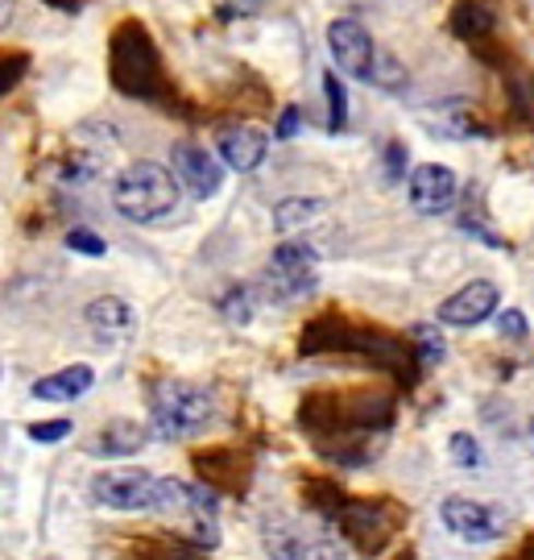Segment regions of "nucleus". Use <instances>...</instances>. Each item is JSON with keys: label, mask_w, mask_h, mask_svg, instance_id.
<instances>
[{"label": "nucleus", "mask_w": 534, "mask_h": 560, "mask_svg": "<svg viewBox=\"0 0 534 560\" xmlns=\"http://www.w3.org/2000/svg\"><path fill=\"white\" fill-rule=\"evenodd\" d=\"M182 203V183L162 162H129L112 179V208L133 224H170Z\"/></svg>", "instance_id": "f257e3e1"}, {"label": "nucleus", "mask_w": 534, "mask_h": 560, "mask_svg": "<svg viewBox=\"0 0 534 560\" xmlns=\"http://www.w3.org/2000/svg\"><path fill=\"white\" fill-rule=\"evenodd\" d=\"M216 423V395L195 382L166 378L154 386L150 399V428L162 441H191Z\"/></svg>", "instance_id": "f03ea898"}, {"label": "nucleus", "mask_w": 534, "mask_h": 560, "mask_svg": "<svg viewBox=\"0 0 534 560\" xmlns=\"http://www.w3.org/2000/svg\"><path fill=\"white\" fill-rule=\"evenodd\" d=\"M328 50H332L340 71L360 83H373V88H385V92H397L406 83V71L397 67V59H390L369 38V30L353 18H340L328 25Z\"/></svg>", "instance_id": "7ed1b4c3"}, {"label": "nucleus", "mask_w": 534, "mask_h": 560, "mask_svg": "<svg viewBox=\"0 0 534 560\" xmlns=\"http://www.w3.org/2000/svg\"><path fill=\"white\" fill-rule=\"evenodd\" d=\"M112 80L120 92L129 96H150L154 80H158V55H154V42L141 25H124L112 46Z\"/></svg>", "instance_id": "20e7f679"}, {"label": "nucleus", "mask_w": 534, "mask_h": 560, "mask_svg": "<svg viewBox=\"0 0 534 560\" xmlns=\"http://www.w3.org/2000/svg\"><path fill=\"white\" fill-rule=\"evenodd\" d=\"M158 486L162 478L145 469H104L92 478V499L120 515H141V511H158Z\"/></svg>", "instance_id": "39448f33"}, {"label": "nucleus", "mask_w": 534, "mask_h": 560, "mask_svg": "<svg viewBox=\"0 0 534 560\" xmlns=\"http://www.w3.org/2000/svg\"><path fill=\"white\" fill-rule=\"evenodd\" d=\"M319 254L302 241H282L270 258V287L282 300H302L316 291Z\"/></svg>", "instance_id": "423d86ee"}, {"label": "nucleus", "mask_w": 534, "mask_h": 560, "mask_svg": "<svg viewBox=\"0 0 534 560\" xmlns=\"http://www.w3.org/2000/svg\"><path fill=\"white\" fill-rule=\"evenodd\" d=\"M439 520L460 544H494L506 536V515L473 499H443L439 502Z\"/></svg>", "instance_id": "0eeeda50"}, {"label": "nucleus", "mask_w": 534, "mask_h": 560, "mask_svg": "<svg viewBox=\"0 0 534 560\" xmlns=\"http://www.w3.org/2000/svg\"><path fill=\"white\" fill-rule=\"evenodd\" d=\"M170 171L182 183V191H191V200H212L224 187V166L216 154H207L195 141H178L170 150Z\"/></svg>", "instance_id": "6e6552de"}, {"label": "nucleus", "mask_w": 534, "mask_h": 560, "mask_svg": "<svg viewBox=\"0 0 534 560\" xmlns=\"http://www.w3.org/2000/svg\"><path fill=\"white\" fill-rule=\"evenodd\" d=\"M406 196H411L415 212H423V217H443V212H452L455 196H460V179H455L452 166L423 162L406 179Z\"/></svg>", "instance_id": "1a4fd4ad"}, {"label": "nucleus", "mask_w": 534, "mask_h": 560, "mask_svg": "<svg viewBox=\"0 0 534 560\" xmlns=\"http://www.w3.org/2000/svg\"><path fill=\"white\" fill-rule=\"evenodd\" d=\"M497 303H501V291H497L489 279H473L468 287H460L455 295L439 303V324H452V328H476V324H485L489 316L497 312Z\"/></svg>", "instance_id": "9d476101"}, {"label": "nucleus", "mask_w": 534, "mask_h": 560, "mask_svg": "<svg viewBox=\"0 0 534 560\" xmlns=\"http://www.w3.org/2000/svg\"><path fill=\"white\" fill-rule=\"evenodd\" d=\"M265 552L274 560H348L344 544L332 536H302L298 527H270Z\"/></svg>", "instance_id": "9b49d317"}, {"label": "nucleus", "mask_w": 534, "mask_h": 560, "mask_svg": "<svg viewBox=\"0 0 534 560\" xmlns=\"http://www.w3.org/2000/svg\"><path fill=\"white\" fill-rule=\"evenodd\" d=\"M216 154L228 171L249 175V171H258L261 162H265V154H270V138L261 133L258 125H233V129H224L216 138Z\"/></svg>", "instance_id": "f8f14e48"}, {"label": "nucleus", "mask_w": 534, "mask_h": 560, "mask_svg": "<svg viewBox=\"0 0 534 560\" xmlns=\"http://www.w3.org/2000/svg\"><path fill=\"white\" fill-rule=\"evenodd\" d=\"M92 386H96V370H92V365H67L59 374H46V378L34 382L29 395L41 402H75V399H83Z\"/></svg>", "instance_id": "ddd939ff"}, {"label": "nucleus", "mask_w": 534, "mask_h": 560, "mask_svg": "<svg viewBox=\"0 0 534 560\" xmlns=\"http://www.w3.org/2000/svg\"><path fill=\"white\" fill-rule=\"evenodd\" d=\"M83 320H87V328L99 340H124L133 332V307L124 300H117V295H99V300L87 303Z\"/></svg>", "instance_id": "4468645a"}, {"label": "nucleus", "mask_w": 534, "mask_h": 560, "mask_svg": "<svg viewBox=\"0 0 534 560\" xmlns=\"http://www.w3.org/2000/svg\"><path fill=\"white\" fill-rule=\"evenodd\" d=\"M145 428L133 420H112V423H104V432L96 436V444H92V453L96 457H108V460H117V457H133V453H141L145 448Z\"/></svg>", "instance_id": "2eb2a0df"}, {"label": "nucleus", "mask_w": 534, "mask_h": 560, "mask_svg": "<svg viewBox=\"0 0 534 560\" xmlns=\"http://www.w3.org/2000/svg\"><path fill=\"white\" fill-rule=\"evenodd\" d=\"M319 212H323V200H316V196H290V200H282L274 208V229L277 233H298V229H307V224L316 221Z\"/></svg>", "instance_id": "dca6fc26"}, {"label": "nucleus", "mask_w": 534, "mask_h": 560, "mask_svg": "<svg viewBox=\"0 0 534 560\" xmlns=\"http://www.w3.org/2000/svg\"><path fill=\"white\" fill-rule=\"evenodd\" d=\"M323 92H328V108H332V113H328V129L340 133V129L348 125V92H344V83H340L336 71L323 75Z\"/></svg>", "instance_id": "f3484780"}, {"label": "nucleus", "mask_w": 534, "mask_h": 560, "mask_svg": "<svg viewBox=\"0 0 534 560\" xmlns=\"http://www.w3.org/2000/svg\"><path fill=\"white\" fill-rule=\"evenodd\" d=\"M411 337H415L418 353H423V365H439V361H443L448 345H443L436 324H415V328H411Z\"/></svg>", "instance_id": "a211bd4d"}, {"label": "nucleus", "mask_w": 534, "mask_h": 560, "mask_svg": "<svg viewBox=\"0 0 534 560\" xmlns=\"http://www.w3.org/2000/svg\"><path fill=\"white\" fill-rule=\"evenodd\" d=\"M448 453H452V460L460 469H480V465H485V453H480V444H476L468 432H452Z\"/></svg>", "instance_id": "6ab92c4d"}, {"label": "nucleus", "mask_w": 534, "mask_h": 560, "mask_svg": "<svg viewBox=\"0 0 534 560\" xmlns=\"http://www.w3.org/2000/svg\"><path fill=\"white\" fill-rule=\"evenodd\" d=\"M494 30V18L480 9V4H460V13H455V34L460 38H476V34H489Z\"/></svg>", "instance_id": "aec40b11"}, {"label": "nucleus", "mask_w": 534, "mask_h": 560, "mask_svg": "<svg viewBox=\"0 0 534 560\" xmlns=\"http://www.w3.org/2000/svg\"><path fill=\"white\" fill-rule=\"evenodd\" d=\"M75 432L71 420H46V423H29V441L34 444H59Z\"/></svg>", "instance_id": "412c9836"}, {"label": "nucleus", "mask_w": 534, "mask_h": 560, "mask_svg": "<svg viewBox=\"0 0 534 560\" xmlns=\"http://www.w3.org/2000/svg\"><path fill=\"white\" fill-rule=\"evenodd\" d=\"M67 249H75V254H83V258H104V237H96L92 229H71L67 233Z\"/></svg>", "instance_id": "4be33fe9"}, {"label": "nucleus", "mask_w": 534, "mask_h": 560, "mask_svg": "<svg viewBox=\"0 0 534 560\" xmlns=\"http://www.w3.org/2000/svg\"><path fill=\"white\" fill-rule=\"evenodd\" d=\"M224 316L233 324H249L253 320V295L240 287V291H228V300H224Z\"/></svg>", "instance_id": "5701e85b"}, {"label": "nucleus", "mask_w": 534, "mask_h": 560, "mask_svg": "<svg viewBox=\"0 0 534 560\" xmlns=\"http://www.w3.org/2000/svg\"><path fill=\"white\" fill-rule=\"evenodd\" d=\"M497 332H501V337H510V340H522L526 337V316H522L518 307H506V312L497 316Z\"/></svg>", "instance_id": "b1692460"}, {"label": "nucleus", "mask_w": 534, "mask_h": 560, "mask_svg": "<svg viewBox=\"0 0 534 560\" xmlns=\"http://www.w3.org/2000/svg\"><path fill=\"white\" fill-rule=\"evenodd\" d=\"M295 129H298V108H286L282 113V120H277V129H274V138H295Z\"/></svg>", "instance_id": "393cba45"}, {"label": "nucleus", "mask_w": 534, "mask_h": 560, "mask_svg": "<svg viewBox=\"0 0 534 560\" xmlns=\"http://www.w3.org/2000/svg\"><path fill=\"white\" fill-rule=\"evenodd\" d=\"M402 159H406V154H402V145H390V150H385V162H390V179H402Z\"/></svg>", "instance_id": "a878e982"}, {"label": "nucleus", "mask_w": 534, "mask_h": 560, "mask_svg": "<svg viewBox=\"0 0 534 560\" xmlns=\"http://www.w3.org/2000/svg\"><path fill=\"white\" fill-rule=\"evenodd\" d=\"M228 9H237V13H258V9H265L270 0H224Z\"/></svg>", "instance_id": "bb28decb"}, {"label": "nucleus", "mask_w": 534, "mask_h": 560, "mask_svg": "<svg viewBox=\"0 0 534 560\" xmlns=\"http://www.w3.org/2000/svg\"><path fill=\"white\" fill-rule=\"evenodd\" d=\"M21 67H25V59H13V62H4V83H0V88H4V92H9V88H13V83H17Z\"/></svg>", "instance_id": "cd10ccee"}, {"label": "nucleus", "mask_w": 534, "mask_h": 560, "mask_svg": "<svg viewBox=\"0 0 534 560\" xmlns=\"http://www.w3.org/2000/svg\"><path fill=\"white\" fill-rule=\"evenodd\" d=\"M46 4H55V9H62V13H80L83 0H46Z\"/></svg>", "instance_id": "c85d7f7f"}]
</instances>
